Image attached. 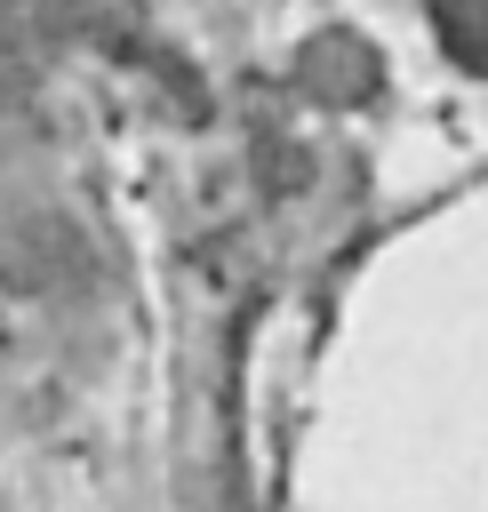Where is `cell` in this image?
<instances>
[{
	"mask_svg": "<svg viewBox=\"0 0 488 512\" xmlns=\"http://www.w3.org/2000/svg\"><path fill=\"white\" fill-rule=\"evenodd\" d=\"M432 24L472 56V72H488V0H432Z\"/></svg>",
	"mask_w": 488,
	"mask_h": 512,
	"instance_id": "obj_1",
	"label": "cell"
}]
</instances>
